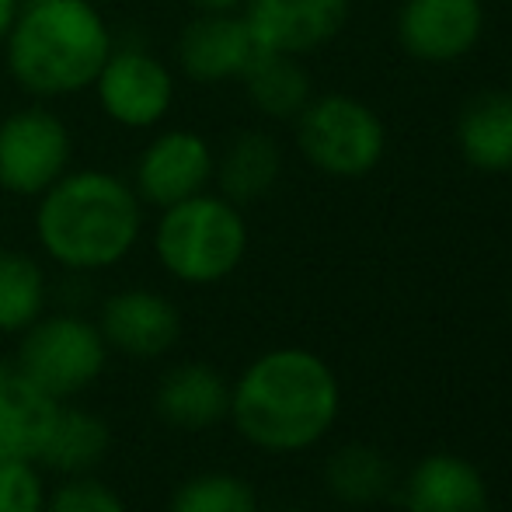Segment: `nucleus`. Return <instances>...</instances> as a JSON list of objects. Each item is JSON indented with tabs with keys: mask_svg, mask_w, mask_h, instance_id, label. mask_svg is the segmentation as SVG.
<instances>
[{
	"mask_svg": "<svg viewBox=\"0 0 512 512\" xmlns=\"http://www.w3.org/2000/svg\"><path fill=\"white\" fill-rule=\"evenodd\" d=\"M342 411V384L317 352L269 349L230 384V422L262 453H304L331 432Z\"/></svg>",
	"mask_w": 512,
	"mask_h": 512,
	"instance_id": "obj_1",
	"label": "nucleus"
},
{
	"mask_svg": "<svg viewBox=\"0 0 512 512\" xmlns=\"http://www.w3.org/2000/svg\"><path fill=\"white\" fill-rule=\"evenodd\" d=\"M143 234V203L112 171H67L39 196V248L67 272H102L119 265Z\"/></svg>",
	"mask_w": 512,
	"mask_h": 512,
	"instance_id": "obj_2",
	"label": "nucleus"
},
{
	"mask_svg": "<svg viewBox=\"0 0 512 512\" xmlns=\"http://www.w3.org/2000/svg\"><path fill=\"white\" fill-rule=\"evenodd\" d=\"M7 46V70L35 98H67L91 88L115 39L88 0H32L21 7Z\"/></svg>",
	"mask_w": 512,
	"mask_h": 512,
	"instance_id": "obj_3",
	"label": "nucleus"
},
{
	"mask_svg": "<svg viewBox=\"0 0 512 512\" xmlns=\"http://www.w3.org/2000/svg\"><path fill=\"white\" fill-rule=\"evenodd\" d=\"M154 255L161 269L185 286L223 283L248 255V223L241 206L206 189L161 209L154 227Z\"/></svg>",
	"mask_w": 512,
	"mask_h": 512,
	"instance_id": "obj_4",
	"label": "nucleus"
},
{
	"mask_svg": "<svg viewBox=\"0 0 512 512\" xmlns=\"http://www.w3.org/2000/svg\"><path fill=\"white\" fill-rule=\"evenodd\" d=\"M18 373L53 401H70L91 391L108 366V345L98 321L74 310L42 314L18 335Z\"/></svg>",
	"mask_w": 512,
	"mask_h": 512,
	"instance_id": "obj_5",
	"label": "nucleus"
},
{
	"mask_svg": "<svg viewBox=\"0 0 512 512\" xmlns=\"http://www.w3.org/2000/svg\"><path fill=\"white\" fill-rule=\"evenodd\" d=\"M297 143L310 168L328 178H366L387 150L384 119L352 95L310 98L297 115Z\"/></svg>",
	"mask_w": 512,
	"mask_h": 512,
	"instance_id": "obj_6",
	"label": "nucleus"
},
{
	"mask_svg": "<svg viewBox=\"0 0 512 512\" xmlns=\"http://www.w3.org/2000/svg\"><path fill=\"white\" fill-rule=\"evenodd\" d=\"M67 122L42 105L18 108L0 122V189L11 196L39 199L70 171Z\"/></svg>",
	"mask_w": 512,
	"mask_h": 512,
	"instance_id": "obj_7",
	"label": "nucleus"
},
{
	"mask_svg": "<svg viewBox=\"0 0 512 512\" xmlns=\"http://www.w3.org/2000/svg\"><path fill=\"white\" fill-rule=\"evenodd\" d=\"M91 88L102 112L126 129H154L175 105L171 67L147 49H112Z\"/></svg>",
	"mask_w": 512,
	"mask_h": 512,
	"instance_id": "obj_8",
	"label": "nucleus"
},
{
	"mask_svg": "<svg viewBox=\"0 0 512 512\" xmlns=\"http://www.w3.org/2000/svg\"><path fill=\"white\" fill-rule=\"evenodd\" d=\"M216 168V154L206 136L192 129H168L154 136L136 157L133 189L143 206L168 209L182 199H192L209 189Z\"/></svg>",
	"mask_w": 512,
	"mask_h": 512,
	"instance_id": "obj_9",
	"label": "nucleus"
},
{
	"mask_svg": "<svg viewBox=\"0 0 512 512\" xmlns=\"http://www.w3.org/2000/svg\"><path fill=\"white\" fill-rule=\"evenodd\" d=\"M485 35L481 0H401L398 42L418 63H457Z\"/></svg>",
	"mask_w": 512,
	"mask_h": 512,
	"instance_id": "obj_10",
	"label": "nucleus"
},
{
	"mask_svg": "<svg viewBox=\"0 0 512 512\" xmlns=\"http://www.w3.org/2000/svg\"><path fill=\"white\" fill-rule=\"evenodd\" d=\"M241 14L258 49L307 56L338 39L349 25L352 0H248Z\"/></svg>",
	"mask_w": 512,
	"mask_h": 512,
	"instance_id": "obj_11",
	"label": "nucleus"
},
{
	"mask_svg": "<svg viewBox=\"0 0 512 512\" xmlns=\"http://www.w3.org/2000/svg\"><path fill=\"white\" fill-rule=\"evenodd\" d=\"M98 331H102L108 352H119L126 359H161L182 338V314L164 293L129 286L119 290L102 304L98 314Z\"/></svg>",
	"mask_w": 512,
	"mask_h": 512,
	"instance_id": "obj_12",
	"label": "nucleus"
},
{
	"mask_svg": "<svg viewBox=\"0 0 512 512\" xmlns=\"http://www.w3.org/2000/svg\"><path fill=\"white\" fill-rule=\"evenodd\" d=\"M258 46L241 11H199L178 39V63L199 84L241 81Z\"/></svg>",
	"mask_w": 512,
	"mask_h": 512,
	"instance_id": "obj_13",
	"label": "nucleus"
},
{
	"mask_svg": "<svg viewBox=\"0 0 512 512\" xmlns=\"http://www.w3.org/2000/svg\"><path fill=\"white\" fill-rule=\"evenodd\" d=\"M154 408L161 422L182 432H203L230 415V380L209 363H178L157 380Z\"/></svg>",
	"mask_w": 512,
	"mask_h": 512,
	"instance_id": "obj_14",
	"label": "nucleus"
},
{
	"mask_svg": "<svg viewBox=\"0 0 512 512\" xmlns=\"http://www.w3.org/2000/svg\"><path fill=\"white\" fill-rule=\"evenodd\" d=\"M488 481L460 453H429L405 481L408 512H488Z\"/></svg>",
	"mask_w": 512,
	"mask_h": 512,
	"instance_id": "obj_15",
	"label": "nucleus"
},
{
	"mask_svg": "<svg viewBox=\"0 0 512 512\" xmlns=\"http://www.w3.org/2000/svg\"><path fill=\"white\" fill-rule=\"evenodd\" d=\"M457 150L481 175L512 171V91L485 88L471 95L457 112Z\"/></svg>",
	"mask_w": 512,
	"mask_h": 512,
	"instance_id": "obj_16",
	"label": "nucleus"
},
{
	"mask_svg": "<svg viewBox=\"0 0 512 512\" xmlns=\"http://www.w3.org/2000/svg\"><path fill=\"white\" fill-rule=\"evenodd\" d=\"M56 411L60 401L28 384L14 363L0 359V457L35 464L56 422Z\"/></svg>",
	"mask_w": 512,
	"mask_h": 512,
	"instance_id": "obj_17",
	"label": "nucleus"
},
{
	"mask_svg": "<svg viewBox=\"0 0 512 512\" xmlns=\"http://www.w3.org/2000/svg\"><path fill=\"white\" fill-rule=\"evenodd\" d=\"M279 175H283L279 143L269 133H258V129L237 133L227 143V150L216 157V168H213L220 196L230 199L234 206H248L265 199L276 189Z\"/></svg>",
	"mask_w": 512,
	"mask_h": 512,
	"instance_id": "obj_18",
	"label": "nucleus"
},
{
	"mask_svg": "<svg viewBox=\"0 0 512 512\" xmlns=\"http://www.w3.org/2000/svg\"><path fill=\"white\" fill-rule=\"evenodd\" d=\"M108 450H112V429L102 415L88 408L60 405L35 464L60 478H81V474H95L102 467Z\"/></svg>",
	"mask_w": 512,
	"mask_h": 512,
	"instance_id": "obj_19",
	"label": "nucleus"
},
{
	"mask_svg": "<svg viewBox=\"0 0 512 512\" xmlns=\"http://www.w3.org/2000/svg\"><path fill=\"white\" fill-rule=\"evenodd\" d=\"M241 84L248 91V102L269 119H297L304 105L314 98L310 74L300 63V56L265 53L258 49L255 60L241 74Z\"/></svg>",
	"mask_w": 512,
	"mask_h": 512,
	"instance_id": "obj_20",
	"label": "nucleus"
},
{
	"mask_svg": "<svg viewBox=\"0 0 512 512\" xmlns=\"http://www.w3.org/2000/svg\"><path fill=\"white\" fill-rule=\"evenodd\" d=\"M391 460L366 443L338 446L324 464V485L345 506H373L391 492Z\"/></svg>",
	"mask_w": 512,
	"mask_h": 512,
	"instance_id": "obj_21",
	"label": "nucleus"
},
{
	"mask_svg": "<svg viewBox=\"0 0 512 512\" xmlns=\"http://www.w3.org/2000/svg\"><path fill=\"white\" fill-rule=\"evenodd\" d=\"M46 272L25 251H0V335H21L46 314Z\"/></svg>",
	"mask_w": 512,
	"mask_h": 512,
	"instance_id": "obj_22",
	"label": "nucleus"
},
{
	"mask_svg": "<svg viewBox=\"0 0 512 512\" xmlns=\"http://www.w3.org/2000/svg\"><path fill=\"white\" fill-rule=\"evenodd\" d=\"M168 512H258V495L241 474L203 471L175 488Z\"/></svg>",
	"mask_w": 512,
	"mask_h": 512,
	"instance_id": "obj_23",
	"label": "nucleus"
},
{
	"mask_svg": "<svg viewBox=\"0 0 512 512\" xmlns=\"http://www.w3.org/2000/svg\"><path fill=\"white\" fill-rule=\"evenodd\" d=\"M42 512H129V509L112 485L98 481L95 474H81V478H63L56 488H49L46 509Z\"/></svg>",
	"mask_w": 512,
	"mask_h": 512,
	"instance_id": "obj_24",
	"label": "nucleus"
},
{
	"mask_svg": "<svg viewBox=\"0 0 512 512\" xmlns=\"http://www.w3.org/2000/svg\"><path fill=\"white\" fill-rule=\"evenodd\" d=\"M46 495L49 488L39 464L0 457V512H42Z\"/></svg>",
	"mask_w": 512,
	"mask_h": 512,
	"instance_id": "obj_25",
	"label": "nucleus"
},
{
	"mask_svg": "<svg viewBox=\"0 0 512 512\" xmlns=\"http://www.w3.org/2000/svg\"><path fill=\"white\" fill-rule=\"evenodd\" d=\"M18 11H21V0H0V42L7 39L14 18H18Z\"/></svg>",
	"mask_w": 512,
	"mask_h": 512,
	"instance_id": "obj_26",
	"label": "nucleus"
},
{
	"mask_svg": "<svg viewBox=\"0 0 512 512\" xmlns=\"http://www.w3.org/2000/svg\"><path fill=\"white\" fill-rule=\"evenodd\" d=\"M196 11H241L248 0H189Z\"/></svg>",
	"mask_w": 512,
	"mask_h": 512,
	"instance_id": "obj_27",
	"label": "nucleus"
},
{
	"mask_svg": "<svg viewBox=\"0 0 512 512\" xmlns=\"http://www.w3.org/2000/svg\"><path fill=\"white\" fill-rule=\"evenodd\" d=\"M506 4H512V0H506Z\"/></svg>",
	"mask_w": 512,
	"mask_h": 512,
	"instance_id": "obj_28",
	"label": "nucleus"
}]
</instances>
